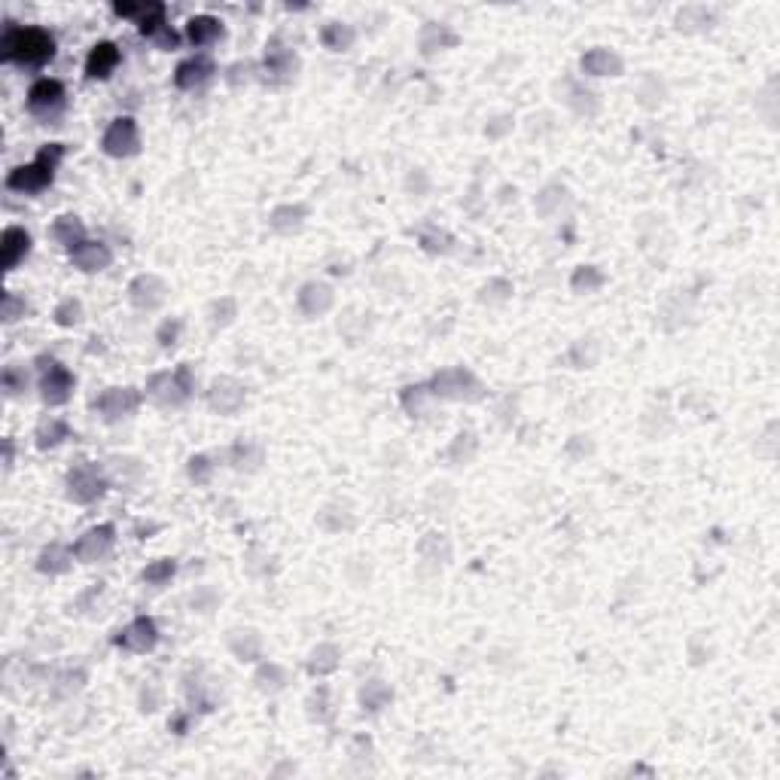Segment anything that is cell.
<instances>
[{
  "mask_svg": "<svg viewBox=\"0 0 780 780\" xmlns=\"http://www.w3.org/2000/svg\"><path fill=\"white\" fill-rule=\"evenodd\" d=\"M0 58L19 67H43L55 58V37L46 28H19L10 22L0 37Z\"/></svg>",
  "mask_w": 780,
  "mask_h": 780,
  "instance_id": "1",
  "label": "cell"
},
{
  "mask_svg": "<svg viewBox=\"0 0 780 780\" xmlns=\"http://www.w3.org/2000/svg\"><path fill=\"white\" fill-rule=\"evenodd\" d=\"M65 159V144H46L43 150L34 155V162L19 165V168L10 171L6 177V189L22 195H37L43 189H49L55 184V171Z\"/></svg>",
  "mask_w": 780,
  "mask_h": 780,
  "instance_id": "2",
  "label": "cell"
},
{
  "mask_svg": "<svg viewBox=\"0 0 780 780\" xmlns=\"http://www.w3.org/2000/svg\"><path fill=\"white\" fill-rule=\"evenodd\" d=\"M195 394V375L189 363H180L177 369L153 372L146 381V400L159 409H184Z\"/></svg>",
  "mask_w": 780,
  "mask_h": 780,
  "instance_id": "3",
  "label": "cell"
},
{
  "mask_svg": "<svg viewBox=\"0 0 780 780\" xmlns=\"http://www.w3.org/2000/svg\"><path fill=\"white\" fill-rule=\"evenodd\" d=\"M430 390L436 400H452V403H475L485 396V385L475 378V372L464 366H448L439 369L430 381Z\"/></svg>",
  "mask_w": 780,
  "mask_h": 780,
  "instance_id": "4",
  "label": "cell"
},
{
  "mask_svg": "<svg viewBox=\"0 0 780 780\" xmlns=\"http://www.w3.org/2000/svg\"><path fill=\"white\" fill-rule=\"evenodd\" d=\"M37 369H40V400L49 405V409H58L65 405L67 400L74 396V387H76V375L65 363H58L55 357H37Z\"/></svg>",
  "mask_w": 780,
  "mask_h": 780,
  "instance_id": "5",
  "label": "cell"
},
{
  "mask_svg": "<svg viewBox=\"0 0 780 780\" xmlns=\"http://www.w3.org/2000/svg\"><path fill=\"white\" fill-rule=\"evenodd\" d=\"M65 488H67V497L80 506H89V504H98V500L107 494L110 488V479L104 475V470L98 464L92 461H80L76 466H71L65 475Z\"/></svg>",
  "mask_w": 780,
  "mask_h": 780,
  "instance_id": "6",
  "label": "cell"
},
{
  "mask_svg": "<svg viewBox=\"0 0 780 780\" xmlns=\"http://www.w3.org/2000/svg\"><path fill=\"white\" fill-rule=\"evenodd\" d=\"M144 403V394L137 387H107L92 400V412L98 415L104 424H119L135 418Z\"/></svg>",
  "mask_w": 780,
  "mask_h": 780,
  "instance_id": "7",
  "label": "cell"
},
{
  "mask_svg": "<svg viewBox=\"0 0 780 780\" xmlns=\"http://www.w3.org/2000/svg\"><path fill=\"white\" fill-rule=\"evenodd\" d=\"M67 107V92L58 80L43 76L28 89V114L37 116L40 123H55Z\"/></svg>",
  "mask_w": 780,
  "mask_h": 780,
  "instance_id": "8",
  "label": "cell"
},
{
  "mask_svg": "<svg viewBox=\"0 0 780 780\" xmlns=\"http://www.w3.org/2000/svg\"><path fill=\"white\" fill-rule=\"evenodd\" d=\"M101 150L110 159H132L141 153V128L132 116H116L114 123L104 128Z\"/></svg>",
  "mask_w": 780,
  "mask_h": 780,
  "instance_id": "9",
  "label": "cell"
},
{
  "mask_svg": "<svg viewBox=\"0 0 780 780\" xmlns=\"http://www.w3.org/2000/svg\"><path fill=\"white\" fill-rule=\"evenodd\" d=\"M116 549V527L114 525H95L80 540L74 543V555L80 565H101Z\"/></svg>",
  "mask_w": 780,
  "mask_h": 780,
  "instance_id": "10",
  "label": "cell"
},
{
  "mask_svg": "<svg viewBox=\"0 0 780 780\" xmlns=\"http://www.w3.org/2000/svg\"><path fill=\"white\" fill-rule=\"evenodd\" d=\"M263 74L268 83L275 85H287L293 83V76L299 74V55L293 52L290 46H284L281 40H272L265 46V55H263Z\"/></svg>",
  "mask_w": 780,
  "mask_h": 780,
  "instance_id": "11",
  "label": "cell"
},
{
  "mask_svg": "<svg viewBox=\"0 0 780 780\" xmlns=\"http://www.w3.org/2000/svg\"><path fill=\"white\" fill-rule=\"evenodd\" d=\"M245 400H247V387L241 385V381L229 378V375H220V378L211 381L207 405H211L216 415H238Z\"/></svg>",
  "mask_w": 780,
  "mask_h": 780,
  "instance_id": "12",
  "label": "cell"
},
{
  "mask_svg": "<svg viewBox=\"0 0 780 780\" xmlns=\"http://www.w3.org/2000/svg\"><path fill=\"white\" fill-rule=\"evenodd\" d=\"M116 646H123L128 653H137V655L153 653V649L159 646V625H155V619L137 616L135 622H128V625L119 631Z\"/></svg>",
  "mask_w": 780,
  "mask_h": 780,
  "instance_id": "13",
  "label": "cell"
},
{
  "mask_svg": "<svg viewBox=\"0 0 780 780\" xmlns=\"http://www.w3.org/2000/svg\"><path fill=\"white\" fill-rule=\"evenodd\" d=\"M137 28H141L144 37L162 52H171V49L180 46V34L165 22V6L162 4H150V10L144 13V19L137 22Z\"/></svg>",
  "mask_w": 780,
  "mask_h": 780,
  "instance_id": "14",
  "label": "cell"
},
{
  "mask_svg": "<svg viewBox=\"0 0 780 780\" xmlns=\"http://www.w3.org/2000/svg\"><path fill=\"white\" fill-rule=\"evenodd\" d=\"M165 299H168V284L159 275H137L128 284V302L137 311H159L165 305Z\"/></svg>",
  "mask_w": 780,
  "mask_h": 780,
  "instance_id": "15",
  "label": "cell"
},
{
  "mask_svg": "<svg viewBox=\"0 0 780 780\" xmlns=\"http://www.w3.org/2000/svg\"><path fill=\"white\" fill-rule=\"evenodd\" d=\"M214 74H216V65L211 62V58H207V55H193V58H186V62L177 65L175 85L180 92H195V89H202V85L211 83Z\"/></svg>",
  "mask_w": 780,
  "mask_h": 780,
  "instance_id": "16",
  "label": "cell"
},
{
  "mask_svg": "<svg viewBox=\"0 0 780 780\" xmlns=\"http://www.w3.org/2000/svg\"><path fill=\"white\" fill-rule=\"evenodd\" d=\"M71 265L80 268V272H85V275L104 272V268L114 265V250L104 245V241H89V238H85L83 245H76L71 250Z\"/></svg>",
  "mask_w": 780,
  "mask_h": 780,
  "instance_id": "17",
  "label": "cell"
},
{
  "mask_svg": "<svg viewBox=\"0 0 780 780\" xmlns=\"http://www.w3.org/2000/svg\"><path fill=\"white\" fill-rule=\"evenodd\" d=\"M119 62H123V52H119L116 43H110V40L95 43L89 58H85V76H89V80H110Z\"/></svg>",
  "mask_w": 780,
  "mask_h": 780,
  "instance_id": "18",
  "label": "cell"
},
{
  "mask_svg": "<svg viewBox=\"0 0 780 780\" xmlns=\"http://www.w3.org/2000/svg\"><path fill=\"white\" fill-rule=\"evenodd\" d=\"M333 302H335V293H333V287H329V284H324V281H308V284H302V290H299V296H296V305H299V311L305 317H324L329 308H333Z\"/></svg>",
  "mask_w": 780,
  "mask_h": 780,
  "instance_id": "19",
  "label": "cell"
},
{
  "mask_svg": "<svg viewBox=\"0 0 780 780\" xmlns=\"http://www.w3.org/2000/svg\"><path fill=\"white\" fill-rule=\"evenodd\" d=\"M223 37H226V25H223L216 15H193V19L186 22V40L189 46L195 49H207L214 46V43H220Z\"/></svg>",
  "mask_w": 780,
  "mask_h": 780,
  "instance_id": "20",
  "label": "cell"
},
{
  "mask_svg": "<svg viewBox=\"0 0 780 780\" xmlns=\"http://www.w3.org/2000/svg\"><path fill=\"white\" fill-rule=\"evenodd\" d=\"M579 67H583L585 76H622V71H625V62H622V58L613 49L595 46V49H588L583 58H579Z\"/></svg>",
  "mask_w": 780,
  "mask_h": 780,
  "instance_id": "21",
  "label": "cell"
},
{
  "mask_svg": "<svg viewBox=\"0 0 780 780\" xmlns=\"http://www.w3.org/2000/svg\"><path fill=\"white\" fill-rule=\"evenodd\" d=\"M0 254H4V268L13 272L19 268L31 254V235L22 226H10L4 229V238H0Z\"/></svg>",
  "mask_w": 780,
  "mask_h": 780,
  "instance_id": "22",
  "label": "cell"
},
{
  "mask_svg": "<svg viewBox=\"0 0 780 780\" xmlns=\"http://www.w3.org/2000/svg\"><path fill=\"white\" fill-rule=\"evenodd\" d=\"M76 555H74V545H65V543H49L46 549L37 555V570L43 576H65L67 570L74 567Z\"/></svg>",
  "mask_w": 780,
  "mask_h": 780,
  "instance_id": "23",
  "label": "cell"
},
{
  "mask_svg": "<svg viewBox=\"0 0 780 780\" xmlns=\"http://www.w3.org/2000/svg\"><path fill=\"white\" fill-rule=\"evenodd\" d=\"M457 43H461V37H457L448 25H439V22H427L418 34V46L424 55H436L442 49H455Z\"/></svg>",
  "mask_w": 780,
  "mask_h": 780,
  "instance_id": "24",
  "label": "cell"
},
{
  "mask_svg": "<svg viewBox=\"0 0 780 780\" xmlns=\"http://www.w3.org/2000/svg\"><path fill=\"white\" fill-rule=\"evenodd\" d=\"M265 461V448L259 445L256 439H245L241 436L235 445L229 448V464L241 473H256Z\"/></svg>",
  "mask_w": 780,
  "mask_h": 780,
  "instance_id": "25",
  "label": "cell"
},
{
  "mask_svg": "<svg viewBox=\"0 0 780 780\" xmlns=\"http://www.w3.org/2000/svg\"><path fill=\"white\" fill-rule=\"evenodd\" d=\"M308 220V207L305 205H277L272 216H268V226H272L275 232H281V235H293V232H299L302 226H305Z\"/></svg>",
  "mask_w": 780,
  "mask_h": 780,
  "instance_id": "26",
  "label": "cell"
},
{
  "mask_svg": "<svg viewBox=\"0 0 780 780\" xmlns=\"http://www.w3.org/2000/svg\"><path fill=\"white\" fill-rule=\"evenodd\" d=\"M49 235H52V241H55V245L74 250L76 245H83V241H85V226H83L80 216L65 214V216H58V220L49 226Z\"/></svg>",
  "mask_w": 780,
  "mask_h": 780,
  "instance_id": "27",
  "label": "cell"
},
{
  "mask_svg": "<svg viewBox=\"0 0 780 780\" xmlns=\"http://www.w3.org/2000/svg\"><path fill=\"white\" fill-rule=\"evenodd\" d=\"M34 439H37L40 452H52V448H58L65 439H71V424L65 418H46V421H40Z\"/></svg>",
  "mask_w": 780,
  "mask_h": 780,
  "instance_id": "28",
  "label": "cell"
},
{
  "mask_svg": "<svg viewBox=\"0 0 780 780\" xmlns=\"http://www.w3.org/2000/svg\"><path fill=\"white\" fill-rule=\"evenodd\" d=\"M320 43H324L329 52H348L354 43H357V31H354V25L348 22H329L324 25V31H320Z\"/></svg>",
  "mask_w": 780,
  "mask_h": 780,
  "instance_id": "29",
  "label": "cell"
},
{
  "mask_svg": "<svg viewBox=\"0 0 780 780\" xmlns=\"http://www.w3.org/2000/svg\"><path fill=\"white\" fill-rule=\"evenodd\" d=\"M229 649H232V655H235L238 662H256L259 653H263V637H259L254 628H247V631H232Z\"/></svg>",
  "mask_w": 780,
  "mask_h": 780,
  "instance_id": "30",
  "label": "cell"
},
{
  "mask_svg": "<svg viewBox=\"0 0 780 780\" xmlns=\"http://www.w3.org/2000/svg\"><path fill=\"white\" fill-rule=\"evenodd\" d=\"M390 701H394V689H390L385 680H369L366 686L360 689V705L363 710H369V714L385 710Z\"/></svg>",
  "mask_w": 780,
  "mask_h": 780,
  "instance_id": "31",
  "label": "cell"
},
{
  "mask_svg": "<svg viewBox=\"0 0 780 780\" xmlns=\"http://www.w3.org/2000/svg\"><path fill=\"white\" fill-rule=\"evenodd\" d=\"M0 385H4L6 400H19V396L28 394V387H31V375H28V369L19 366V363H10V366H4V375H0Z\"/></svg>",
  "mask_w": 780,
  "mask_h": 780,
  "instance_id": "32",
  "label": "cell"
},
{
  "mask_svg": "<svg viewBox=\"0 0 780 780\" xmlns=\"http://www.w3.org/2000/svg\"><path fill=\"white\" fill-rule=\"evenodd\" d=\"M339 658H342L339 646H335V644H320L315 653H311V658H308V671L315 674V677L333 674L335 667H339Z\"/></svg>",
  "mask_w": 780,
  "mask_h": 780,
  "instance_id": "33",
  "label": "cell"
},
{
  "mask_svg": "<svg viewBox=\"0 0 780 780\" xmlns=\"http://www.w3.org/2000/svg\"><path fill=\"white\" fill-rule=\"evenodd\" d=\"M177 576V561L175 558H159V561H150V565L144 567V574H141V579L146 585H153V588H162V585H168L171 579Z\"/></svg>",
  "mask_w": 780,
  "mask_h": 780,
  "instance_id": "34",
  "label": "cell"
},
{
  "mask_svg": "<svg viewBox=\"0 0 780 780\" xmlns=\"http://www.w3.org/2000/svg\"><path fill=\"white\" fill-rule=\"evenodd\" d=\"M570 287L574 293H597L604 287V275L597 265H579L574 275H570Z\"/></svg>",
  "mask_w": 780,
  "mask_h": 780,
  "instance_id": "35",
  "label": "cell"
},
{
  "mask_svg": "<svg viewBox=\"0 0 780 780\" xmlns=\"http://www.w3.org/2000/svg\"><path fill=\"white\" fill-rule=\"evenodd\" d=\"M256 686L263 689V692H268V695H275V692H281L284 686H287V674H284L281 665L265 662V665L256 671Z\"/></svg>",
  "mask_w": 780,
  "mask_h": 780,
  "instance_id": "36",
  "label": "cell"
},
{
  "mask_svg": "<svg viewBox=\"0 0 780 780\" xmlns=\"http://www.w3.org/2000/svg\"><path fill=\"white\" fill-rule=\"evenodd\" d=\"M403 409L405 412H412V415H421L424 409H427V403L430 400H436V396H433V390H430V385H409V387H403Z\"/></svg>",
  "mask_w": 780,
  "mask_h": 780,
  "instance_id": "37",
  "label": "cell"
},
{
  "mask_svg": "<svg viewBox=\"0 0 780 780\" xmlns=\"http://www.w3.org/2000/svg\"><path fill=\"white\" fill-rule=\"evenodd\" d=\"M52 320H55L58 326H65V329L80 326L83 324V302L74 299V296L65 299V302H58L55 311H52Z\"/></svg>",
  "mask_w": 780,
  "mask_h": 780,
  "instance_id": "38",
  "label": "cell"
},
{
  "mask_svg": "<svg viewBox=\"0 0 780 780\" xmlns=\"http://www.w3.org/2000/svg\"><path fill=\"white\" fill-rule=\"evenodd\" d=\"M214 470H216V464L211 461V455H193L189 457V464H186V473H189V479H193L195 485H207L214 479Z\"/></svg>",
  "mask_w": 780,
  "mask_h": 780,
  "instance_id": "39",
  "label": "cell"
},
{
  "mask_svg": "<svg viewBox=\"0 0 780 780\" xmlns=\"http://www.w3.org/2000/svg\"><path fill=\"white\" fill-rule=\"evenodd\" d=\"M235 317H238V305H235V299H232V296L216 299L211 305V326H229Z\"/></svg>",
  "mask_w": 780,
  "mask_h": 780,
  "instance_id": "40",
  "label": "cell"
},
{
  "mask_svg": "<svg viewBox=\"0 0 780 780\" xmlns=\"http://www.w3.org/2000/svg\"><path fill=\"white\" fill-rule=\"evenodd\" d=\"M421 245L424 250H430V254H448V250H452V235H445V232H424Z\"/></svg>",
  "mask_w": 780,
  "mask_h": 780,
  "instance_id": "41",
  "label": "cell"
},
{
  "mask_svg": "<svg viewBox=\"0 0 780 780\" xmlns=\"http://www.w3.org/2000/svg\"><path fill=\"white\" fill-rule=\"evenodd\" d=\"M216 604H220V595H216L214 588H207V585L195 588V595H193V610L195 613H211Z\"/></svg>",
  "mask_w": 780,
  "mask_h": 780,
  "instance_id": "42",
  "label": "cell"
},
{
  "mask_svg": "<svg viewBox=\"0 0 780 780\" xmlns=\"http://www.w3.org/2000/svg\"><path fill=\"white\" fill-rule=\"evenodd\" d=\"M25 311H28L25 299H19L15 293H4V324H13V320L25 317Z\"/></svg>",
  "mask_w": 780,
  "mask_h": 780,
  "instance_id": "43",
  "label": "cell"
},
{
  "mask_svg": "<svg viewBox=\"0 0 780 780\" xmlns=\"http://www.w3.org/2000/svg\"><path fill=\"white\" fill-rule=\"evenodd\" d=\"M177 335H180V320H165V324L159 326V333H155V342L168 351L177 345Z\"/></svg>",
  "mask_w": 780,
  "mask_h": 780,
  "instance_id": "44",
  "label": "cell"
},
{
  "mask_svg": "<svg viewBox=\"0 0 780 780\" xmlns=\"http://www.w3.org/2000/svg\"><path fill=\"white\" fill-rule=\"evenodd\" d=\"M250 74H254V65H247V62L241 65V62H238V65L229 67L226 80H229V85H235V89H238L241 83H250Z\"/></svg>",
  "mask_w": 780,
  "mask_h": 780,
  "instance_id": "45",
  "label": "cell"
}]
</instances>
